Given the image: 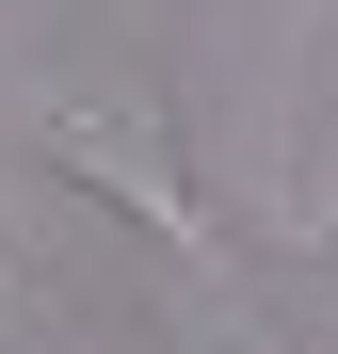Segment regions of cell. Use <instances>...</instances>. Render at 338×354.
Here are the masks:
<instances>
[{"label":"cell","instance_id":"6da1fadb","mask_svg":"<svg viewBox=\"0 0 338 354\" xmlns=\"http://www.w3.org/2000/svg\"><path fill=\"white\" fill-rule=\"evenodd\" d=\"M32 161L65 177V194L129 209L161 258H209V194H194V161H178V113H161L145 81H129V97H48V113H32Z\"/></svg>","mask_w":338,"mask_h":354},{"label":"cell","instance_id":"7a4b0ae2","mask_svg":"<svg viewBox=\"0 0 338 354\" xmlns=\"http://www.w3.org/2000/svg\"><path fill=\"white\" fill-rule=\"evenodd\" d=\"M290 225H306V242H322V258H338V161H322V177H306V209H290Z\"/></svg>","mask_w":338,"mask_h":354},{"label":"cell","instance_id":"3957f363","mask_svg":"<svg viewBox=\"0 0 338 354\" xmlns=\"http://www.w3.org/2000/svg\"><path fill=\"white\" fill-rule=\"evenodd\" d=\"M17 290H32V258H17V242H0V306H17Z\"/></svg>","mask_w":338,"mask_h":354}]
</instances>
